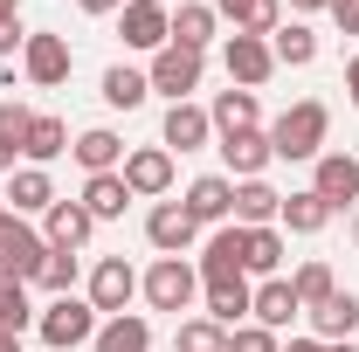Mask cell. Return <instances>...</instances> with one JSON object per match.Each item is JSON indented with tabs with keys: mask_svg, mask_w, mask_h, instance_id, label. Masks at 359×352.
Wrapping results in <instances>:
<instances>
[{
	"mask_svg": "<svg viewBox=\"0 0 359 352\" xmlns=\"http://www.w3.org/2000/svg\"><path fill=\"white\" fill-rule=\"evenodd\" d=\"M97 352H152V325L145 318H111L97 332Z\"/></svg>",
	"mask_w": 359,
	"mask_h": 352,
	"instance_id": "cell-26",
	"label": "cell"
},
{
	"mask_svg": "<svg viewBox=\"0 0 359 352\" xmlns=\"http://www.w3.org/2000/svg\"><path fill=\"white\" fill-rule=\"evenodd\" d=\"M290 7H332V0H290Z\"/></svg>",
	"mask_w": 359,
	"mask_h": 352,
	"instance_id": "cell-46",
	"label": "cell"
},
{
	"mask_svg": "<svg viewBox=\"0 0 359 352\" xmlns=\"http://www.w3.org/2000/svg\"><path fill=\"white\" fill-rule=\"evenodd\" d=\"M28 125H35V111H21V104H0V173H14V152L28 145Z\"/></svg>",
	"mask_w": 359,
	"mask_h": 352,
	"instance_id": "cell-30",
	"label": "cell"
},
{
	"mask_svg": "<svg viewBox=\"0 0 359 352\" xmlns=\"http://www.w3.org/2000/svg\"><path fill=\"white\" fill-rule=\"evenodd\" d=\"M21 152H28L35 166H48L55 152H69V125H62V118H35V125H28V145H21Z\"/></svg>",
	"mask_w": 359,
	"mask_h": 352,
	"instance_id": "cell-28",
	"label": "cell"
},
{
	"mask_svg": "<svg viewBox=\"0 0 359 352\" xmlns=\"http://www.w3.org/2000/svg\"><path fill=\"white\" fill-rule=\"evenodd\" d=\"M0 215H7V208H0Z\"/></svg>",
	"mask_w": 359,
	"mask_h": 352,
	"instance_id": "cell-49",
	"label": "cell"
},
{
	"mask_svg": "<svg viewBox=\"0 0 359 352\" xmlns=\"http://www.w3.org/2000/svg\"><path fill=\"white\" fill-rule=\"evenodd\" d=\"M332 352H353V346H332Z\"/></svg>",
	"mask_w": 359,
	"mask_h": 352,
	"instance_id": "cell-47",
	"label": "cell"
},
{
	"mask_svg": "<svg viewBox=\"0 0 359 352\" xmlns=\"http://www.w3.org/2000/svg\"><path fill=\"white\" fill-rule=\"evenodd\" d=\"M242 235H249V228H222V235L201 249V283H208V290L242 283Z\"/></svg>",
	"mask_w": 359,
	"mask_h": 352,
	"instance_id": "cell-10",
	"label": "cell"
},
{
	"mask_svg": "<svg viewBox=\"0 0 359 352\" xmlns=\"http://www.w3.org/2000/svg\"><path fill=\"white\" fill-rule=\"evenodd\" d=\"M14 21H21V7H14V0H0V28H14Z\"/></svg>",
	"mask_w": 359,
	"mask_h": 352,
	"instance_id": "cell-44",
	"label": "cell"
},
{
	"mask_svg": "<svg viewBox=\"0 0 359 352\" xmlns=\"http://www.w3.org/2000/svg\"><path fill=\"white\" fill-rule=\"evenodd\" d=\"M21 69H28V83H62L69 76V42L62 35H28V48H21Z\"/></svg>",
	"mask_w": 359,
	"mask_h": 352,
	"instance_id": "cell-11",
	"label": "cell"
},
{
	"mask_svg": "<svg viewBox=\"0 0 359 352\" xmlns=\"http://www.w3.org/2000/svg\"><path fill=\"white\" fill-rule=\"evenodd\" d=\"M332 21H339L346 35H359V0H332Z\"/></svg>",
	"mask_w": 359,
	"mask_h": 352,
	"instance_id": "cell-40",
	"label": "cell"
},
{
	"mask_svg": "<svg viewBox=\"0 0 359 352\" xmlns=\"http://www.w3.org/2000/svg\"><path fill=\"white\" fill-rule=\"evenodd\" d=\"M145 83H152V90H166L173 104H187V90H201V55H194V48H180V42H166L159 55H152Z\"/></svg>",
	"mask_w": 359,
	"mask_h": 352,
	"instance_id": "cell-6",
	"label": "cell"
},
{
	"mask_svg": "<svg viewBox=\"0 0 359 352\" xmlns=\"http://www.w3.org/2000/svg\"><path fill=\"white\" fill-rule=\"evenodd\" d=\"M269 55H276V62H290V69H304V62L318 55V35L304 28V21H290V28H276V42H269Z\"/></svg>",
	"mask_w": 359,
	"mask_h": 352,
	"instance_id": "cell-32",
	"label": "cell"
},
{
	"mask_svg": "<svg viewBox=\"0 0 359 352\" xmlns=\"http://www.w3.org/2000/svg\"><path fill=\"white\" fill-rule=\"evenodd\" d=\"M118 35L132 48H152V55H159V48L173 42V14H166L159 0H125V7H118Z\"/></svg>",
	"mask_w": 359,
	"mask_h": 352,
	"instance_id": "cell-5",
	"label": "cell"
},
{
	"mask_svg": "<svg viewBox=\"0 0 359 352\" xmlns=\"http://www.w3.org/2000/svg\"><path fill=\"white\" fill-rule=\"evenodd\" d=\"M76 159H83L90 173H111V166L125 159V138H118V132H83V138H76Z\"/></svg>",
	"mask_w": 359,
	"mask_h": 352,
	"instance_id": "cell-33",
	"label": "cell"
},
{
	"mask_svg": "<svg viewBox=\"0 0 359 352\" xmlns=\"http://www.w3.org/2000/svg\"><path fill=\"white\" fill-rule=\"evenodd\" d=\"M276 263H283V235L276 228H249L242 235V276L256 269V276H276Z\"/></svg>",
	"mask_w": 359,
	"mask_h": 352,
	"instance_id": "cell-23",
	"label": "cell"
},
{
	"mask_svg": "<svg viewBox=\"0 0 359 352\" xmlns=\"http://www.w3.org/2000/svg\"><path fill=\"white\" fill-rule=\"evenodd\" d=\"M35 283H48L55 297H69V290H76V256H69V249H48V263H42Z\"/></svg>",
	"mask_w": 359,
	"mask_h": 352,
	"instance_id": "cell-38",
	"label": "cell"
},
{
	"mask_svg": "<svg viewBox=\"0 0 359 352\" xmlns=\"http://www.w3.org/2000/svg\"><path fill=\"white\" fill-rule=\"evenodd\" d=\"M228 352H276V332H263V325H235V332H228Z\"/></svg>",
	"mask_w": 359,
	"mask_h": 352,
	"instance_id": "cell-39",
	"label": "cell"
},
{
	"mask_svg": "<svg viewBox=\"0 0 359 352\" xmlns=\"http://www.w3.org/2000/svg\"><path fill=\"white\" fill-rule=\"evenodd\" d=\"M132 290H138V276L125 256H104V263L90 269V304L97 311H111V318H125V304H132Z\"/></svg>",
	"mask_w": 359,
	"mask_h": 352,
	"instance_id": "cell-7",
	"label": "cell"
},
{
	"mask_svg": "<svg viewBox=\"0 0 359 352\" xmlns=\"http://www.w3.org/2000/svg\"><path fill=\"white\" fill-rule=\"evenodd\" d=\"M208 132H215V118H208V111H194V104H173V111H166V145H180V152L208 145Z\"/></svg>",
	"mask_w": 359,
	"mask_h": 352,
	"instance_id": "cell-22",
	"label": "cell"
},
{
	"mask_svg": "<svg viewBox=\"0 0 359 352\" xmlns=\"http://www.w3.org/2000/svg\"><path fill=\"white\" fill-rule=\"evenodd\" d=\"M76 7H83V14H118L125 0H76Z\"/></svg>",
	"mask_w": 359,
	"mask_h": 352,
	"instance_id": "cell-41",
	"label": "cell"
},
{
	"mask_svg": "<svg viewBox=\"0 0 359 352\" xmlns=\"http://www.w3.org/2000/svg\"><path fill=\"white\" fill-rule=\"evenodd\" d=\"M0 352H21V332H0Z\"/></svg>",
	"mask_w": 359,
	"mask_h": 352,
	"instance_id": "cell-45",
	"label": "cell"
},
{
	"mask_svg": "<svg viewBox=\"0 0 359 352\" xmlns=\"http://www.w3.org/2000/svg\"><path fill=\"white\" fill-rule=\"evenodd\" d=\"M228 21H235V35H276V0H215Z\"/></svg>",
	"mask_w": 359,
	"mask_h": 352,
	"instance_id": "cell-24",
	"label": "cell"
},
{
	"mask_svg": "<svg viewBox=\"0 0 359 352\" xmlns=\"http://www.w3.org/2000/svg\"><path fill=\"white\" fill-rule=\"evenodd\" d=\"M180 208H187L194 221H228V215H235V187H228L222 173H201L194 187H187V201H180Z\"/></svg>",
	"mask_w": 359,
	"mask_h": 352,
	"instance_id": "cell-14",
	"label": "cell"
},
{
	"mask_svg": "<svg viewBox=\"0 0 359 352\" xmlns=\"http://www.w3.org/2000/svg\"><path fill=\"white\" fill-rule=\"evenodd\" d=\"M7 201H14V215H48V208H55V187H48L42 166H21L14 187H7Z\"/></svg>",
	"mask_w": 359,
	"mask_h": 352,
	"instance_id": "cell-21",
	"label": "cell"
},
{
	"mask_svg": "<svg viewBox=\"0 0 359 352\" xmlns=\"http://www.w3.org/2000/svg\"><path fill=\"white\" fill-rule=\"evenodd\" d=\"M180 352H228V332L215 318H187L180 325Z\"/></svg>",
	"mask_w": 359,
	"mask_h": 352,
	"instance_id": "cell-36",
	"label": "cell"
},
{
	"mask_svg": "<svg viewBox=\"0 0 359 352\" xmlns=\"http://www.w3.org/2000/svg\"><path fill=\"white\" fill-rule=\"evenodd\" d=\"M283 352H332V346H325V339H290Z\"/></svg>",
	"mask_w": 359,
	"mask_h": 352,
	"instance_id": "cell-42",
	"label": "cell"
},
{
	"mask_svg": "<svg viewBox=\"0 0 359 352\" xmlns=\"http://www.w3.org/2000/svg\"><path fill=\"white\" fill-rule=\"evenodd\" d=\"M35 311H28V290L14 283V276H0V332H21Z\"/></svg>",
	"mask_w": 359,
	"mask_h": 352,
	"instance_id": "cell-37",
	"label": "cell"
},
{
	"mask_svg": "<svg viewBox=\"0 0 359 352\" xmlns=\"http://www.w3.org/2000/svg\"><path fill=\"white\" fill-rule=\"evenodd\" d=\"M83 208H90V221H118L125 208H132V187H125V173H90Z\"/></svg>",
	"mask_w": 359,
	"mask_h": 352,
	"instance_id": "cell-19",
	"label": "cell"
},
{
	"mask_svg": "<svg viewBox=\"0 0 359 352\" xmlns=\"http://www.w3.org/2000/svg\"><path fill=\"white\" fill-rule=\"evenodd\" d=\"M145 235H152V249H166V256H187V249H194V235H201V221L187 215L180 201H159V208L145 215Z\"/></svg>",
	"mask_w": 359,
	"mask_h": 352,
	"instance_id": "cell-9",
	"label": "cell"
},
{
	"mask_svg": "<svg viewBox=\"0 0 359 352\" xmlns=\"http://www.w3.org/2000/svg\"><path fill=\"white\" fill-rule=\"evenodd\" d=\"M222 159H228L242 180H256L276 152H269V132H235V138H222Z\"/></svg>",
	"mask_w": 359,
	"mask_h": 352,
	"instance_id": "cell-20",
	"label": "cell"
},
{
	"mask_svg": "<svg viewBox=\"0 0 359 352\" xmlns=\"http://www.w3.org/2000/svg\"><path fill=\"white\" fill-rule=\"evenodd\" d=\"M269 69H276V55H269L263 35H228V76H235L242 90H256Z\"/></svg>",
	"mask_w": 359,
	"mask_h": 352,
	"instance_id": "cell-12",
	"label": "cell"
},
{
	"mask_svg": "<svg viewBox=\"0 0 359 352\" xmlns=\"http://www.w3.org/2000/svg\"><path fill=\"white\" fill-rule=\"evenodd\" d=\"M290 290H297V304H304V311H318L339 283H332V269H325V263H304L297 276H290Z\"/></svg>",
	"mask_w": 359,
	"mask_h": 352,
	"instance_id": "cell-35",
	"label": "cell"
},
{
	"mask_svg": "<svg viewBox=\"0 0 359 352\" xmlns=\"http://www.w3.org/2000/svg\"><path fill=\"white\" fill-rule=\"evenodd\" d=\"M353 242H359V221H353Z\"/></svg>",
	"mask_w": 359,
	"mask_h": 352,
	"instance_id": "cell-48",
	"label": "cell"
},
{
	"mask_svg": "<svg viewBox=\"0 0 359 352\" xmlns=\"http://www.w3.org/2000/svg\"><path fill=\"white\" fill-rule=\"evenodd\" d=\"M249 304H256V290H249V283H222V290H208V311H215V325H222V332H235V325L249 318Z\"/></svg>",
	"mask_w": 359,
	"mask_h": 352,
	"instance_id": "cell-29",
	"label": "cell"
},
{
	"mask_svg": "<svg viewBox=\"0 0 359 352\" xmlns=\"http://www.w3.org/2000/svg\"><path fill=\"white\" fill-rule=\"evenodd\" d=\"M173 42L201 55V48L215 42V7H180V14H173Z\"/></svg>",
	"mask_w": 359,
	"mask_h": 352,
	"instance_id": "cell-31",
	"label": "cell"
},
{
	"mask_svg": "<svg viewBox=\"0 0 359 352\" xmlns=\"http://www.w3.org/2000/svg\"><path fill=\"white\" fill-rule=\"evenodd\" d=\"M145 97H152V83H145L138 69H125V62H118V69H104V104H111V111H138Z\"/></svg>",
	"mask_w": 359,
	"mask_h": 352,
	"instance_id": "cell-25",
	"label": "cell"
},
{
	"mask_svg": "<svg viewBox=\"0 0 359 352\" xmlns=\"http://www.w3.org/2000/svg\"><path fill=\"white\" fill-rule=\"evenodd\" d=\"M311 325H318V339H325V346L353 339V325H359V297H353V290H332V297L311 311Z\"/></svg>",
	"mask_w": 359,
	"mask_h": 352,
	"instance_id": "cell-18",
	"label": "cell"
},
{
	"mask_svg": "<svg viewBox=\"0 0 359 352\" xmlns=\"http://www.w3.org/2000/svg\"><path fill=\"white\" fill-rule=\"evenodd\" d=\"M194 290H201V269L180 263V256H159V263H152V276H145L152 311H187V304H194Z\"/></svg>",
	"mask_w": 359,
	"mask_h": 352,
	"instance_id": "cell-4",
	"label": "cell"
},
{
	"mask_svg": "<svg viewBox=\"0 0 359 352\" xmlns=\"http://www.w3.org/2000/svg\"><path fill=\"white\" fill-rule=\"evenodd\" d=\"M283 215V194L263 187V180H242L235 187V228H269V221Z\"/></svg>",
	"mask_w": 359,
	"mask_h": 352,
	"instance_id": "cell-15",
	"label": "cell"
},
{
	"mask_svg": "<svg viewBox=\"0 0 359 352\" xmlns=\"http://www.w3.org/2000/svg\"><path fill=\"white\" fill-rule=\"evenodd\" d=\"M42 263H48V242L21 215H0V276L28 283V276H42Z\"/></svg>",
	"mask_w": 359,
	"mask_h": 352,
	"instance_id": "cell-2",
	"label": "cell"
},
{
	"mask_svg": "<svg viewBox=\"0 0 359 352\" xmlns=\"http://www.w3.org/2000/svg\"><path fill=\"white\" fill-rule=\"evenodd\" d=\"M311 194L325 201V208H346V201H359V159L353 152H318V180Z\"/></svg>",
	"mask_w": 359,
	"mask_h": 352,
	"instance_id": "cell-8",
	"label": "cell"
},
{
	"mask_svg": "<svg viewBox=\"0 0 359 352\" xmlns=\"http://www.w3.org/2000/svg\"><path fill=\"white\" fill-rule=\"evenodd\" d=\"M283 221H290V235H318V228L332 221V208H325L318 194H283Z\"/></svg>",
	"mask_w": 359,
	"mask_h": 352,
	"instance_id": "cell-34",
	"label": "cell"
},
{
	"mask_svg": "<svg viewBox=\"0 0 359 352\" xmlns=\"http://www.w3.org/2000/svg\"><path fill=\"white\" fill-rule=\"evenodd\" d=\"M346 90H353V104H359V55L346 62Z\"/></svg>",
	"mask_w": 359,
	"mask_h": 352,
	"instance_id": "cell-43",
	"label": "cell"
},
{
	"mask_svg": "<svg viewBox=\"0 0 359 352\" xmlns=\"http://www.w3.org/2000/svg\"><path fill=\"white\" fill-rule=\"evenodd\" d=\"M215 125H222V138L256 132V90H222V104H215Z\"/></svg>",
	"mask_w": 359,
	"mask_h": 352,
	"instance_id": "cell-27",
	"label": "cell"
},
{
	"mask_svg": "<svg viewBox=\"0 0 359 352\" xmlns=\"http://www.w3.org/2000/svg\"><path fill=\"white\" fill-rule=\"evenodd\" d=\"M325 125H332V111L325 104H290L283 118H276V132H269V152L276 159H318V145H325Z\"/></svg>",
	"mask_w": 359,
	"mask_h": 352,
	"instance_id": "cell-1",
	"label": "cell"
},
{
	"mask_svg": "<svg viewBox=\"0 0 359 352\" xmlns=\"http://www.w3.org/2000/svg\"><path fill=\"white\" fill-rule=\"evenodd\" d=\"M35 325H42V339L55 352H69V346H83V339H97V304H83V297H55Z\"/></svg>",
	"mask_w": 359,
	"mask_h": 352,
	"instance_id": "cell-3",
	"label": "cell"
},
{
	"mask_svg": "<svg viewBox=\"0 0 359 352\" xmlns=\"http://www.w3.org/2000/svg\"><path fill=\"white\" fill-rule=\"evenodd\" d=\"M125 187H132V201L138 194H166V187H173V152H166V145L132 152V159H125Z\"/></svg>",
	"mask_w": 359,
	"mask_h": 352,
	"instance_id": "cell-13",
	"label": "cell"
},
{
	"mask_svg": "<svg viewBox=\"0 0 359 352\" xmlns=\"http://www.w3.org/2000/svg\"><path fill=\"white\" fill-rule=\"evenodd\" d=\"M297 311H304V304H297V290H290L283 276H269L263 290H256V304H249V318H256L263 332H283V325H290Z\"/></svg>",
	"mask_w": 359,
	"mask_h": 352,
	"instance_id": "cell-17",
	"label": "cell"
},
{
	"mask_svg": "<svg viewBox=\"0 0 359 352\" xmlns=\"http://www.w3.org/2000/svg\"><path fill=\"white\" fill-rule=\"evenodd\" d=\"M90 228H97V221H90V208L83 201H55V208H48V249H83L90 242Z\"/></svg>",
	"mask_w": 359,
	"mask_h": 352,
	"instance_id": "cell-16",
	"label": "cell"
}]
</instances>
